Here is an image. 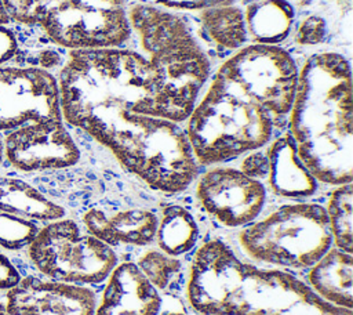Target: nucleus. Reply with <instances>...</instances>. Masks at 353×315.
Here are the masks:
<instances>
[{
	"mask_svg": "<svg viewBox=\"0 0 353 315\" xmlns=\"http://www.w3.org/2000/svg\"><path fill=\"white\" fill-rule=\"evenodd\" d=\"M186 122L192 153L201 166H218L268 145L274 120L215 72Z\"/></svg>",
	"mask_w": 353,
	"mask_h": 315,
	"instance_id": "4",
	"label": "nucleus"
},
{
	"mask_svg": "<svg viewBox=\"0 0 353 315\" xmlns=\"http://www.w3.org/2000/svg\"><path fill=\"white\" fill-rule=\"evenodd\" d=\"M265 152L269 160L266 180L273 193L287 199H305L317 191L319 181L299 159L288 133L274 138Z\"/></svg>",
	"mask_w": 353,
	"mask_h": 315,
	"instance_id": "16",
	"label": "nucleus"
},
{
	"mask_svg": "<svg viewBox=\"0 0 353 315\" xmlns=\"http://www.w3.org/2000/svg\"><path fill=\"white\" fill-rule=\"evenodd\" d=\"M3 167V141H1V135H0V169Z\"/></svg>",
	"mask_w": 353,
	"mask_h": 315,
	"instance_id": "34",
	"label": "nucleus"
},
{
	"mask_svg": "<svg viewBox=\"0 0 353 315\" xmlns=\"http://www.w3.org/2000/svg\"><path fill=\"white\" fill-rule=\"evenodd\" d=\"M25 256L37 275L81 286L106 280L117 264L109 245L68 217L41 224Z\"/></svg>",
	"mask_w": 353,
	"mask_h": 315,
	"instance_id": "7",
	"label": "nucleus"
},
{
	"mask_svg": "<svg viewBox=\"0 0 353 315\" xmlns=\"http://www.w3.org/2000/svg\"><path fill=\"white\" fill-rule=\"evenodd\" d=\"M3 169L19 175L69 169L79 163L80 148L66 123L43 120L1 135Z\"/></svg>",
	"mask_w": 353,
	"mask_h": 315,
	"instance_id": "11",
	"label": "nucleus"
},
{
	"mask_svg": "<svg viewBox=\"0 0 353 315\" xmlns=\"http://www.w3.org/2000/svg\"><path fill=\"white\" fill-rule=\"evenodd\" d=\"M328 35L327 21L320 15H309L298 22L292 36L294 41L299 46H317L321 44Z\"/></svg>",
	"mask_w": 353,
	"mask_h": 315,
	"instance_id": "26",
	"label": "nucleus"
},
{
	"mask_svg": "<svg viewBox=\"0 0 353 315\" xmlns=\"http://www.w3.org/2000/svg\"><path fill=\"white\" fill-rule=\"evenodd\" d=\"M0 315H12V314H10V312L6 309V307H4V303H3V298H1V296H0Z\"/></svg>",
	"mask_w": 353,
	"mask_h": 315,
	"instance_id": "33",
	"label": "nucleus"
},
{
	"mask_svg": "<svg viewBox=\"0 0 353 315\" xmlns=\"http://www.w3.org/2000/svg\"><path fill=\"white\" fill-rule=\"evenodd\" d=\"M196 17L205 39L221 50L234 52L250 43L244 10L237 4L210 7Z\"/></svg>",
	"mask_w": 353,
	"mask_h": 315,
	"instance_id": "20",
	"label": "nucleus"
},
{
	"mask_svg": "<svg viewBox=\"0 0 353 315\" xmlns=\"http://www.w3.org/2000/svg\"><path fill=\"white\" fill-rule=\"evenodd\" d=\"M18 48L17 37L8 26H0V64L10 61Z\"/></svg>",
	"mask_w": 353,
	"mask_h": 315,
	"instance_id": "30",
	"label": "nucleus"
},
{
	"mask_svg": "<svg viewBox=\"0 0 353 315\" xmlns=\"http://www.w3.org/2000/svg\"><path fill=\"white\" fill-rule=\"evenodd\" d=\"M215 73L261 105L274 120L290 112L299 66L283 46L248 43L232 52Z\"/></svg>",
	"mask_w": 353,
	"mask_h": 315,
	"instance_id": "9",
	"label": "nucleus"
},
{
	"mask_svg": "<svg viewBox=\"0 0 353 315\" xmlns=\"http://www.w3.org/2000/svg\"><path fill=\"white\" fill-rule=\"evenodd\" d=\"M328 218L332 245L346 253L353 250V188L352 182L336 185L324 206Z\"/></svg>",
	"mask_w": 353,
	"mask_h": 315,
	"instance_id": "22",
	"label": "nucleus"
},
{
	"mask_svg": "<svg viewBox=\"0 0 353 315\" xmlns=\"http://www.w3.org/2000/svg\"><path fill=\"white\" fill-rule=\"evenodd\" d=\"M239 170L245 175L259 181L266 178L269 171V160L266 152L262 151V148H259L245 153L240 162Z\"/></svg>",
	"mask_w": 353,
	"mask_h": 315,
	"instance_id": "28",
	"label": "nucleus"
},
{
	"mask_svg": "<svg viewBox=\"0 0 353 315\" xmlns=\"http://www.w3.org/2000/svg\"><path fill=\"white\" fill-rule=\"evenodd\" d=\"M157 216L146 209H125L106 211L91 207L81 216V222L88 233L109 245L148 246L154 240Z\"/></svg>",
	"mask_w": 353,
	"mask_h": 315,
	"instance_id": "15",
	"label": "nucleus"
},
{
	"mask_svg": "<svg viewBox=\"0 0 353 315\" xmlns=\"http://www.w3.org/2000/svg\"><path fill=\"white\" fill-rule=\"evenodd\" d=\"M142 3H148L160 8H165L175 12H199L201 10L225 6V4H236L237 0H139Z\"/></svg>",
	"mask_w": 353,
	"mask_h": 315,
	"instance_id": "27",
	"label": "nucleus"
},
{
	"mask_svg": "<svg viewBox=\"0 0 353 315\" xmlns=\"http://www.w3.org/2000/svg\"><path fill=\"white\" fill-rule=\"evenodd\" d=\"M10 25V21H8V17L6 14V10L3 7V3L0 0V26H8Z\"/></svg>",
	"mask_w": 353,
	"mask_h": 315,
	"instance_id": "31",
	"label": "nucleus"
},
{
	"mask_svg": "<svg viewBox=\"0 0 353 315\" xmlns=\"http://www.w3.org/2000/svg\"><path fill=\"white\" fill-rule=\"evenodd\" d=\"M22 274L19 265L12 260L11 254L0 250V296L18 285Z\"/></svg>",
	"mask_w": 353,
	"mask_h": 315,
	"instance_id": "29",
	"label": "nucleus"
},
{
	"mask_svg": "<svg viewBox=\"0 0 353 315\" xmlns=\"http://www.w3.org/2000/svg\"><path fill=\"white\" fill-rule=\"evenodd\" d=\"M0 211L46 224L66 217V209L23 175L0 169Z\"/></svg>",
	"mask_w": 353,
	"mask_h": 315,
	"instance_id": "17",
	"label": "nucleus"
},
{
	"mask_svg": "<svg viewBox=\"0 0 353 315\" xmlns=\"http://www.w3.org/2000/svg\"><path fill=\"white\" fill-rule=\"evenodd\" d=\"M143 276L157 289L168 292L182 275V262L178 257L168 256L161 250H146L135 262Z\"/></svg>",
	"mask_w": 353,
	"mask_h": 315,
	"instance_id": "23",
	"label": "nucleus"
},
{
	"mask_svg": "<svg viewBox=\"0 0 353 315\" xmlns=\"http://www.w3.org/2000/svg\"><path fill=\"white\" fill-rule=\"evenodd\" d=\"M156 242L159 249L174 257L190 251L199 242L200 228L193 214L181 204H167L157 216Z\"/></svg>",
	"mask_w": 353,
	"mask_h": 315,
	"instance_id": "21",
	"label": "nucleus"
},
{
	"mask_svg": "<svg viewBox=\"0 0 353 315\" xmlns=\"http://www.w3.org/2000/svg\"><path fill=\"white\" fill-rule=\"evenodd\" d=\"M250 43L281 46L292 33L295 10L288 0H259L244 10Z\"/></svg>",
	"mask_w": 353,
	"mask_h": 315,
	"instance_id": "19",
	"label": "nucleus"
},
{
	"mask_svg": "<svg viewBox=\"0 0 353 315\" xmlns=\"http://www.w3.org/2000/svg\"><path fill=\"white\" fill-rule=\"evenodd\" d=\"M186 297L199 315H353L320 298L290 272L244 262L221 239L197 249Z\"/></svg>",
	"mask_w": 353,
	"mask_h": 315,
	"instance_id": "3",
	"label": "nucleus"
},
{
	"mask_svg": "<svg viewBox=\"0 0 353 315\" xmlns=\"http://www.w3.org/2000/svg\"><path fill=\"white\" fill-rule=\"evenodd\" d=\"M61 119L59 87L52 72L11 61L0 64V135L29 123Z\"/></svg>",
	"mask_w": 353,
	"mask_h": 315,
	"instance_id": "10",
	"label": "nucleus"
},
{
	"mask_svg": "<svg viewBox=\"0 0 353 315\" xmlns=\"http://www.w3.org/2000/svg\"><path fill=\"white\" fill-rule=\"evenodd\" d=\"M39 222L0 211V250L7 254L25 251L40 229Z\"/></svg>",
	"mask_w": 353,
	"mask_h": 315,
	"instance_id": "24",
	"label": "nucleus"
},
{
	"mask_svg": "<svg viewBox=\"0 0 353 315\" xmlns=\"http://www.w3.org/2000/svg\"><path fill=\"white\" fill-rule=\"evenodd\" d=\"M127 0H55L34 30L62 50L124 47L132 37Z\"/></svg>",
	"mask_w": 353,
	"mask_h": 315,
	"instance_id": "8",
	"label": "nucleus"
},
{
	"mask_svg": "<svg viewBox=\"0 0 353 315\" xmlns=\"http://www.w3.org/2000/svg\"><path fill=\"white\" fill-rule=\"evenodd\" d=\"M159 315H186V314L181 311H160Z\"/></svg>",
	"mask_w": 353,
	"mask_h": 315,
	"instance_id": "32",
	"label": "nucleus"
},
{
	"mask_svg": "<svg viewBox=\"0 0 353 315\" xmlns=\"http://www.w3.org/2000/svg\"><path fill=\"white\" fill-rule=\"evenodd\" d=\"M127 15L138 51L194 105L212 76V66L188 17L142 1L128 3Z\"/></svg>",
	"mask_w": 353,
	"mask_h": 315,
	"instance_id": "5",
	"label": "nucleus"
},
{
	"mask_svg": "<svg viewBox=\"0 0 353 315\" xmlns=\"http://www.w3.org/2000/svg\"><path fill=\"white\" fill-rule=\"evenodd\" d=\"M55 0H1L11 29H34Z\"/></svg>",
	"mask_w": 353,
	"mask_h": 315,
	"instance_id": "25",
	"label": "nucleus"
},
{
	"mask_svg": "<svg viewBox=\"0 0 353 315\" xmlns=\"http://www.w3.org/2000/svg\"><path fill=\"white\" fill-rule=\"evenodd\" d=\"M1 298L12 315H94L97 307V296L88 286L37 274H25Z\"/></svg>",
	"mask_w": 353,
	"mask_h": 315,
	"instance_id": "13",
	"label": "nucleus"
},
{
	"mask_svg": "<svg viewBox=\"0 0 353 315\" xmlns=\"http://www.w3.org/2000/svg\"><path fill=\"white\" fill-rule=\"evenodd\" d=\"M196 198L203 210L226 228H243L258 220L266 203L262 181L239 169L210 166L196 178Z\"/></svg>",
	"mask_w": 353,
	"mask_h": 315,
	"instance_id": "12",
	"label": "nucleus"
},
{
	"mask_svg": "<svg viewBox=\"0 0 353 315\" xmlns=\"http://www.w3.org/2000/svg\"><path fill=\"white\" fill-rule=\"evenodd\" d=\"M163 298L135 262H117L106 278L94 315H159Z\"/></svg>",
	"mask_w": 353,
	"mask_h": 315,
	"instance_id": "14",
	"label": "nucleus"
},
{
	"mask_svg": "<svg viewBox=\"0 0 353 315\" xmlns=\"http://www.w3.org/2000/svg\"><path fill=\"white\" fill-rule=\"evenodd\" d=\"M352 72L336 51L310 54L299 68L288 134L312 175L327 185L353 178Z\"/></svg>",
	"mask_w": 353,
	"mask_h": 315,
	"instance_id": "2",
	"label": "nucleus"
},
{
	"mask_svg": "<svg viewBox=\"0 0 353 315\" xmlns=\"http://www.w3.org/2000/svg\"><path fill=\"white\" fill-rule=\"evenodd\" d=\"M55 76L68 127L88 134L154 191L176 193L196 181L200 166L179 123L130 111L77 50L66 51Z\"/></svg>",
	"mask_w": 353,
	"mask_h": 315,
	"instance_id": "1",
	"label": "nucleus"
},
{
	"mask_svg": "<svg viewBox=\"0 0 353 315\" xmlns=\"http://www.w3.org/2000/svg\"><path fill=\"white\" fill-rule=\"evenodd\" d=\"M239 242L252 260L305 269L332 246V235L324 206L291 202L245 225Z\"/></svg>",
	"mask_w": 353,
	"mask_h": 315,
	"instance_id": "6",
	"label": "nucleus"
},
{
	"mask_svg": "<svg viewBox=\"0 0 353 315\" xmlns=\"http://www.w3.org/2000/svg\"><path fill=\"white\" fill-rule=\"evenodd\" d=\"M307 285L320 298H323L328 304L352 309V253H346L335 246H331L309 268Z\"/></svg>",
	"mask_w": 353,
	"mask_h": 315,
	"instance_id": "18",
	"label": "nucleus"
}]
</instances>
